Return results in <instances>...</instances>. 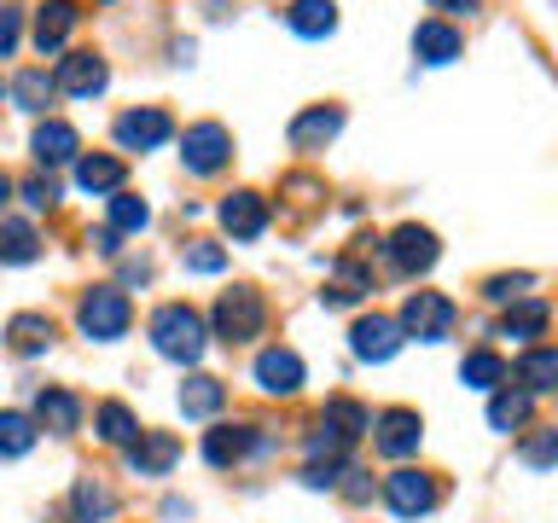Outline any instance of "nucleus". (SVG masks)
Segmentation results:
<instances>
[{
	"label": "nucleus",
	"mask_w": 558,
	"mask_h": 523,
	"mask_svg": "<svg viewBox=\"0 0 558 523\" xmlns=\"http://www.w3.org/2000/svg\"><path fill=\"white\" fill-rule=\"evenodd\" d=\"M169 134H174V122H169V111H157V105H140V111L117 117V146L122 151H157Z\"/></svg>",
	"instance_id": "nucleus-7"
},
{
	"label": "nucleus",
	"mask_w": 558,
	"mask_h": 523,
	"mask_svg": "<svg viewBox=\"0 0 558 523\" xmlns=\"http://www.w3.org/2000/svg\"><path fill=\"white\" fill-rule=\"evenodd\" d=\"M94 425H99V436H105V442H111V448H129L134 436H140V425H134V413L122 408V401H105V408L94 413Z\"/></svg>",
	"instance_id": "nucleus-32"
},
{
	"label": "nucleus",
	"mask_w": 558,
	"mask_h": 523,
	"mask_svg": "<svg viewBox=\"0 0 558 523\" xmlns=\"http://www.w3.org/2000/svg\"><path fill=\"white\" fill-rule=\"evenodd\" d=\"M384 500H390V512L396 518H430L436 512V500H442V488H436V477L430 471H413V465H401V471H390L384 477Z\"/></svg>",
	"instance_id": "nucleus-5"
},
{
	"label": "nucleus",
	"mask_w": 558,
	"mask_h": 523,
	"mask_svg": "<svg viewBox=\"0 0 558 523\" xmlns=\"http://www.w3.org/2000/svg\"><path fill=\"white\" fill-rule=\"evenodd\" d=\"M286 24L296 35H308V41H320V35L338 29V7H331V0H296V7L286 12Z\"/></svg>",
	"instance_id": "nucleus-23"
},
{
	"label": "nucleus",
	"mask_w": 558,
	"mask_h": 523,
	"mask_svg": "<svg viewBox=\"0 0 558 523\" xmlns=\"http://www.w3.org/2000/svg\"><path fill=\"white\" fill-rule=\"evenodd\" d=\"M7 343H12V355H41V349H52V320L47 314H12Z\"/></svg>",
	"instance_id": "nucleus-22"
},
{
	"label": "nucleus",
	"mask_w": 558,
	"mask_h": 523,
	"mask_svg": "<svg viewBox=\"0 0 558 523\" xmlns=\"http://www.w3.org/2000/svg\"><path fill=\"white\" fill-rule=\"evenodd\" d=\"M460 378L471 384V390H495V384H506V361L495 355V349H471V355L460 361Z\"/></svg>",
	"instance_id": "nucleus-31"
},
{
	"label": "nucleus",
	"mask_w": 558,
	"mask_h": 523,
	"mask_svg": "<svg viewBox=\"0 0 558 523\" xmlns=\"http://www.w3.org/2000/svg\"><path fill=\"white\" fill-rule=\"evenodd\" d=\"M70 500H76V523H105V518H117V495H111V488H105L99 477H82Z\"/></svg>",
	"instance_id": "nucleus-27"
},
{
	"label": "nucleus",
	"mask_w": 558,
	"mask_h": 523,
	"mask_svg": "<svg viewBox=\"0 0 558 523\" xmlns=\"http://www.w3.org/2000/svg\"><path fill=\"white\" fill-rule=\"evenodd\" d=\"M129 320H134V308H129V296H122L117 285H94L82 296V308H76V326L94 343H117L122 331H129Z\"/></svg>",
	"instance_id": "nucleus-3"
},
{
	"label": "nucleus",
	"mask_w": 558,
	"mask_h": 523,
	"mask_svg": "<svg viewBox=\"0 0 558 523\" xmlns=\"http://www.w3.org/2000/svg\"><path fill=\"white\" fill-rule=\"evenodd\" d=\"M221 401H227V384H221V378H204V373H198V378L181 384V413H186V418H216Z\"/></svg>",
	"instance_id": "nucleus-21"
},
{
	"label": "nucleus",
	"mask_w": 558,
	"mask_h": 523,
	"mask_svg": "<svg viewBox=\"0 0 558 523\" xmlns=\"http://www.w3.org/2000/svg\"><path fill=\"white\" fill-rule=\"evenodd\" d=\"M76 7H70V0H47L41 12H35V47L41 52H59L64 41H70V29H76Z\"/></svg>",
	"instance_id": "nucleus-19"
},
{
	"label": "nucleus",
	"mask_w": 558,
	"mask_h": 523,
	"mask_svg": "<svg viewBox=\"0 0 558 523\" xmlns=\"http://www.w3.org/2000/svg\"><path fill=\"white\" fill-rule=\"evenodd\" d=\"M12 198V181H7V174H0V204H7Z\"/></svg>",
	"instance_id": "nucleus-45"
},
{
	"label": "nucleus",
	"mask_w": 558,
	"mask_h": 523,
	"mask_svg": "<svg viewBox=\"0 0 558 523\" xmlns=\"http://www.w3.org/2000/svg\"><path fill=\"white\" fill-rule=\"evenodd\" d=\"M122 174H129V169H122V157L99 151V157H82V163H76V186L99 198V192H122Z\"/></svg>",
	"instance_id": "nucleus-24"
},
{
	"label": "nucleus",
	"mask_w": 558,
	"mask_h": 523,
	"mask_svg": "<svg viewBox=\"0 0 558 523\" xmlns=\"http://www.w3.org/2000/svg\"><path fill=\"white\" fill-rule=\"evenodd\" d=\"M436 12H477V0H430Z\"/></svg>",
	"instance_id": "nucleus-44"
},
{
	"label": "nucleus",
	"mask_w": 558,
	"mask_h": 523,
	"mask_svg": "<svg viewBox=\"0 0 558 523\" xmlns=\"http://www.w3.org/2000/svg\"><path fill=\"white\" fill-rule=\"evenodd\" d=\"M518 460L530 465V471L558 465V430H535V436H523V442H518Z\"/></svg>",
	"instance_id": "nucleus-36"
},
{
	"label": "nucleus",
	"mask_w": 558,
	"mask_h": 523,
	"mask_svg": "<svg viewBox=\"0 0 558 523\" xmlns=\"http://www.w3.org/2000/svg\"><path fill=\"white\" fill-rule=\"evenodd\" d=\"M105 82H111V70H105L99 52H64L59 70H52V87H59V94H76V99L105 94Z\"/></svg>",
	"instance_id": "nucleus-9"
},
{
	"label": "nucleus",
	"mask_w": 558,
	"mask_h": 523,
	"mask_svg": "<svg viewBox=\"0 0 558 523\" xmlns=\"http://www.w3.org/2000/svg\"><path fill=\"white\" fill-rule=\"evenodd\" d=\"M547 320H553L547 303H530V296H518V303H506L500 331H506V338H541V331H547Z\"/></svg>",
	"instance_id": "nucleus-26"
},
{
	"label": "nucleus",
	"mask_w": 558,
	"mask_h": 523,
	"mask_svg": "<svg viewBox=\"0 0 558 523\" xmlns=\"http://www.w3.org/2000/svg\"><path fill=\"white\" fill-rule=\"evenodd\" d=\"M35 425L52 430V436H76V430H82V401L52 384V390L35 396Z\"/></svg>",
	"instance_id": "nucleus-17"
},
{
	"label": "nucleus",
	"mask_w": 558,
	"mask_h": 523,
	"mask_svg": "<svg viewBox=\"0 0 558 523\" xmlns=\"http://www.w3.org/2000/svg\"><path fill=\"white\" fill-rule=\"evenodd\" d=\"M413 52L425 64H453L465 52V35L453 29V24H442V17H430V24H418L413 29Z\"/></svg>",
	"instance_id": "nucleus-18"
},
{
	"label": "nucleus",
	"mask_w": 558,
	"mask_h": 523,
	"mask_svg": "<svg viewBox=\"0 0 558 523\" xmlns=\"http://www.w3.org/2000/svg\"><path fill=\"white\" fill-rule=\"evenodd\" d=\"M366 291H373V273H366L361 262H338V273H331V285H326V303L343 308V303H361Z\"/></svg>",
	"instance_id": "nucleus-28"
},
{
	"label": "nucleus",
	"mask_w": 558,
	"mask_h": 523,
	"mask_svg": "<svg viewBox=\"0 0 558 523\" xmlns=\"http://www.w3.org/2000/svg\"><path fill=\"white\" fill-rule=\"evenodd\" d=\"M181 268L186 273H221L227 268V251H221V244H209V239H192L186 251H181Z\"/></svg>",
	"instance_id": "nucleus-38"
},
{
	"label": "nucleus",
	"mask_w": 558,
	"mask_h": 523,
	"mask_svg": "<svg viewBox=\"0 0 558 523\" xmlns=\"http://www.w3.org/2000/svg\"><path fill=\"white\" fill-rule=\"evenodd\" d=\"M530 285H535V273H495V279L483 285V296H488V303H518Z\"/></svg>",
	"instance_id": "nucleus-39"
},
{
	"label": "nucleus",
	"mask_w": 558,
	"mask_h": 523,
	"mask_svg": "<svg viewBox=\"0 0 558 523\" xmlns=\"http://www.w3.org/2000/svg\"><path fill=\"white\" fill-rule=\"evenodd\" d=\"M320 425H326V430H338L343 442H355V436H366V430H373V413H366L361 401H326Z\"/></svg>",
	"instance_id": "nucleus-30"
},
{
	"label": "nucleus",
	"mask_w": 558,
	"mask_h": 523,
	"mask_svg": "<svg viewBox=\"0 0 558 523\" xmlns=\"http://www.w3.org/2000/svg\"><path fill=\"white\" fill-rule=\"evenodd\" d=\"M35 251H41V239H35L29 221H0V262H7V268L35 262Z\"/></svg>",
	"instance_id": "nucleus-29"
},
{
	"label": "nucleus",
	"mask_w": 558,
	"mask_h": 523,
	"mask_svg": "<svg viewBox=\"0 0 558 523\" xmlns=\"http://www.w3.org/2000/svg\"><path fill=\"white\" fill-rule=\"evenodd\" d=\"M338 129H343V111H338V105H308V111L291 122V146H296V151H320V146H331V139H338Z\"/></svg>",
	"instance_id": "nucleus-16"
},
{
	"label": "nucleus",
	"mask_w": 558,
	"mask_h": 523,
	"mask_svg": "<svg viewBox=\"0 0 558 523\" xmlns=\"http://www.w3.org/2000/svg\"><path fill=\"white\" fill-rule=\"evenodd\" d=\"M349 349H355L361 361H390L401 349V326L390 320V314H366V320L349 326Z\"/></svg>",
	"instance_id": "nucleus-11"
},
{
	"label": "nucleus",
	"mask_w": 558,
	"mask_h": 523,
	"mask_svg": "<svg viewBox=\"0 0 558 523\" xmlns=\"http://www.w3.org/2000/svg\"><path fill=\"white\" fill-rule=\"evenodd\" d=\"M174 460H181V442H174L169 430H140L129 442V465L140 471V477H163Z\"/></svg>",
	"instance_id": "nucleus-14"
},
{
	"label": "nucleus",
	"mask_w": 558,
	"mask_h": 523,
	"mask_svg": "<svg viewBox=\"0 0 558 523\" xmlns=\"http://www.w3.org/2000/svg\"><path fill=\"white\" fill-rule=\"evenodd\" d=\"M256 384L268 396H296L303 390V355H296V349H262L256 355Z\"/></svg>",
	"instance_id": "nucleus-10"
},
{
	"label": "nucleus",
	"mask_w": 558,
	"mask_h": 523,
	"mask_svg": "<svg viewBox=\"0 0 558 523\" xmlns=\"http://www.w3.org/2000/svg\"><path fill=\"white\" fill-rule=\"evenodd\" d=\"M87 239H94L99 256H117V251H122V244H117V227H99V233H87Z\"/></svg>",
	"instance_id": "nucleus-43"
},
{
	"label": "nucleus",
	"mask_w": 558,
	"mask_h": 523,
	"mask_svg": "<svg viewBox=\"0 0 558 523\" xmlns=\"http://www.w3.org/2000/svg\"><path fill=\"white\" fill-rule=\"evenodd\" d=\"M82 151V139H76V129H70V122H41V129H35V157H41L47 169H59V163H70V157Z\"/></svg>",
	"instance_id": "nucleus-20"
},
{
	"label": "nucleus",
	"mask_w": 558,
	"mask_h": 523,
	"mask_svg": "<svg viewBox=\"0 0 558 523\" xmlns=\"http://www.w3.org/2000/svg\"><path fill=\"white\" fill-rule=\"evenodd\" d=\"M29 448H35V418L0 413V453H7V460H24Z\"/></svg>",
	"instance_id": "nucleus-33"
},
{
	"label": "nucleus",
	"mask_w": 558,
	"mask_h": 523,
	"mask_svg": "<svg viewBox=\"0 0 558 523\" xmlns=\"http://www.w3.org/2000/svg\"><path fill=\"white\" fill-rule=\"evenodd\" d=\"M373 442L384 460H408V453H418V442H425V425H418V413L408 408H390L373 418Z\"/></svg>",
	"instance_id": "nucleus-8"
},
{
	"label": "nucleus",
	"mask_w": 558,
	"mask_h": 523,
	"mask_svg": "<svg viewBox=\"0 0 558 523\" xmlns=\"http://www.w3.org/2000/svg\"><path fill=\"white\" fill-rule=\"evenodd\" d=\"M518 384L530 396L558 390V349H530V355H518Z\"/></svg>",
	"instance_id": "nucleus-25"
},
{
	"label": "nucleus",
	"mask_w": 558,
	"mask_h": 523,
	"mask_svg": "<svg viewBox=\"0 0 558 523\" xmlns=\"http://www.w3.org/2000/svg\"><path fill=\"white\" fill-rule=\"evenodd\" d=\"M12 47H17V12L7 7V12H0V59H7Z\"/></svg>",
	"instance_id": "nucleus-41"
},
{
	"label": "nucleus",
	"mask_w": 558,
	"mask_h": 523,
	"mask_svg": "<svg viewBox=\"0 0 558 523\" xmlns=\"http://www.w3.org/2000/svg\"><path fill=\"white\" fill-rule=\"evenodd\" d=\"M262 326H268V303H262V291L233 285V291L216 296V338L221 343H251V338H262Z\"/></svg>",
	"instance_id": "nucleus-2"
},
{
	"label": "nucleus",
	"mask_w": 558,
	"mask_h": 523,
	"mask_svg": "<svg viewBox=\"0 0 558 523\" xmlns=\"http://www.w3.org/2000/svg\"><path fill=\"white\" fill-rule=\"evenodd\" d=\"M24 204H29V209H52V204H59V186L35 174V181H24Z\"/></svg>",
	"instance_id": "nucleus-40"
},
{
	"label": "nucleus",
	"mask_w": 558,
	"mask_h": 523,
	"mask_svg": "<svg viewBox=\"0 0 558 523\" xmlns=\"http://www.w3.org/2000/svg\"><path fill=\"white\" fill-rule=\"evenodd\" d=\"M227 157H233V134L221 122H192L181 134V163L192 174H216V169H227Z\"/></svg>",
	"instance_id": "nucleus-6"
},
{
	"label": "nucleus",
	"mask_w": 558,
	"mask_h": 523,
	"mask_svg": "<svg viewBox=\"0 0 558 523\" xmlns=\"http://www.w3.org/2000/svg\"><path fill=\"white\" fill-rule=\"evenodd\" d=\"M256 448H262L256 425H216L204 436V460L209 465H239V460H251Z\"/></svg>",
	"instance_id": "nucleus-15"
},
{
	"label": "nucleus",
	"mask_w": 558,
	"mask_h": 523,
	"mask_svg": "<svg viewBox=\"0 0 558 523\" xmlns=\"http://www.w3.org/2000/svg\"><path fill=\"white\" fill-rule=\"evenodd\" d=\"M146 221H151L146 198H129V192H111V227H117V233H140Z\"/></svg>",
	"instance_id": "nucleus-37"
},
{
	"label": "nucleus",
	"mask_w": 558,
	"mask_h": 523,
	"mask_svg": "<svg viewBox=\"0 0 558 523\" xmlns=\"http://www.w3.org/2000/svg\"><path fill=\"white\" fill-rule=\"evenodd\" d=\"M343 477H349V483H343L349 500H373V483H366V471H343Z\"/></svg>",
	"instance_id": "nucleus-42"
},
{
	"label": "nucleus",
	"mask_w": 558,
	"mask_h": 523,
	"mask_svg": "<svg viewBox=\"0 0 558 523\" xmlns=\"http://www.w3.org/2000/svg\"><path fill=\"white\" fill-rule=\"evenodd\" d=\"M523 418H530V390H500L488 401V425L495 430H518Z\"/></svg>",
	"instance_id": "nucleus-34"
},
{
	"label": "nucleus",
	"mask_w": 558,
	"mask_h": 523,
	"mask_svg": "<svg viewBox=\"0 0 558 523\" xmlns=\"http://www.w3.org/2000/svg\"><path fill=\"white\" fill-rule=\"evenodd\" d=\"M390 262H396V268L401 273H430L436 268V233H430V227H396V233H390Z\"/></svg>",
	"instance_id": "nucleus-13"
},
{
	"label": "nucleus",
	"mask_w": 558,
	"mask_h": 523,
	"mask_svg": "<svg viewBox=\"0 0 558 523\" xmlns=\"http://www.w3.org/2000/svg\"><path fill=\"white\" fill-rule=\"evenodd\" d=\"M204 343H209V331H204V314L198 308H186V303H163L151 314V349L163 361H181L192 366L204 355Z\"/></svg>",
	"instance_id": "nucleus-1"
},
{
	"label": "nucleus",
	"mask_w": 558,
	"mask_h": 523,
	"mask_svg": "<svg viewBox=\"0 0 558 523\" xmlns=\"http://www.w3.org/2000/svg\"><path fill=\"white\" fill-rule=\"evenodd\" d=\"M453 320H460V308H453L442 291H413L396 326L408 331V338H418V343H442L453 331Z\"/></svg>",
	"instance_id": "nucleus-4"
},
{
	"label": "nucleus",
	"mask_w": 558,
	"mask_h": 523,
	"mask_svg": "<svg viewBox=\"0 0 558 523\" xmlns=\"http://www.w3.org/2000/svg\"><path fill=\"white\" fill-rule=\"evenodd\" d=\"M221 227L233 239H262L268 233V198H262V192H227L221 198Z\"/></svg>",
	"instance_id": "nucleus-12"
},
{
	"label": "nucleus",
	"mask_w": 558,
	"mask_h": 523,
	"mask_svg": "<svg viewBox=\"0 0 558 523\" xmlns=\"http://www.w3.org/2000/svg\"><path fill=\"white\" fill-rule=\"evenodd\" d=\"M59 94V87H52V76L47 70H24V76L12 82V99L24 105V111H47V99Z\"/></svg>",
	"instance_id": "nucleus-35"
}]
</instances>
